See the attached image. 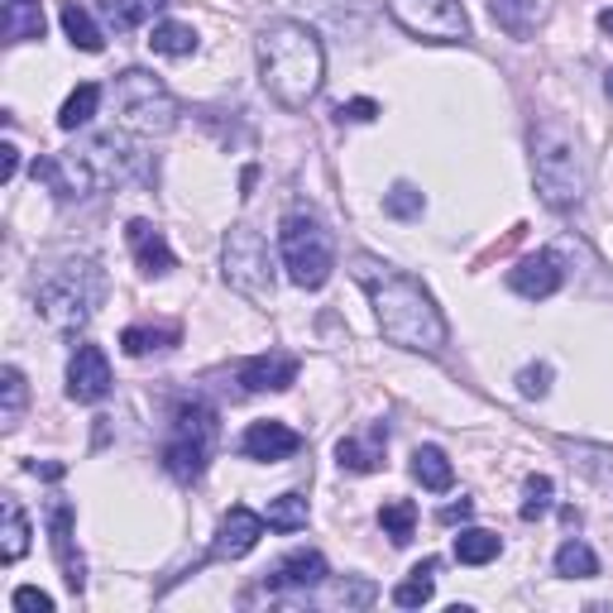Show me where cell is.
<instances>
[{
  "label": "cell",
  "instance_id": "obj_1",
  "mask_svg": "<svg viewBox=\"0 0 613 613\" xmlns=\"http://www.w3.org/2000/svg\"><path fill=\"white\" fill-rule=\"evenodd\" d=\"M355 279H360V288L370 293L374 321H379V331H384L388 345L417 350V355H436V350L446 345V336H451L446 317H441L436 297L427 293L412 273L384 264V259L360 254L355 259Z\"/></svg>",
  "mask_w": 613,
  "mask_h": 613
},
{
  "label": "cell",
  "instance_id": "obj_2",
  "mask_svg": "<svg viewBox=\"0 0 613 613\" xmlns=\"http://www.w3.org/2000/svg\"><path fill=\"white\" fill-rule=\"evenodd\" d=\"M30 173H34V182H44L58 202H87L106 188H125V182H135V178H154V168L135 139L121 135V129H106V135H91L68 154H44V159H34Z\"/></svg>",
  "mask_w": 613,
  "mask_h": 613
},
{
  "label": "cell",
  "instance_id": "obj_3",
  "mask_svg": "<svg viewBox=\"0 0 613 613\" xmlns=\"http://www.w3.org/2000/svg\"><path fill=\"white\" fill-rule=\"evenodd\" d=\"M259 82L283 111H307L326 82V48L321 34L303 20H269L254 38Z\"/></svg>",
  "mask_w": 613,
  "mask_h": 613
},
{
  "label": "cell",
  "instance_id": "obj_4",
  "mask_svg": "<svg viewBox=\"0 0 613 613\" xmlns=\"http://www.w3.org/2000/svg\"><path fill=\"white\" fill-rule=\"evenodd\" d=\"M532 182H537L542 202L552 212H570V206L584 202V192H590V163H584L576 135L566 125H556V121L532 125Z\"/></svg>",
  "mask_w": 613,
  "mask_h": 613
},
{
  "label": "cell",
  "instance_id": "obj_5",
  "mask_svg": "<svg viewBox=\"0 0 613 613\" xmlns=\"http://www.w3.org/2000/svg\"><path fill=\"white\" fill-rule=\"evenodd\" d=\"M101 297H106V273L97 259H63L38 279L34 307L54 331H77L97 317Z\"/></svg>",
  "mask_w": 613,
  "mask_h": 613
},
{
  "label": "cell",
  "instance_id": "obj_6",
  "mask_svg": "<svg viewBox=\"0 0 613 613\" xmlns=\"http://www.w3.org/2000/svg\"><path fill=\"white\" fill-rule=\"evenodd\" d=\"M216 436H220L216 412L206 402H182L173 412V427H168V441H163V469L178 485H197L206 475V461L216 451Z\"/></svg>",
  "mask_w": 613,
  "mask_h": 613
},
{
  "label": "cell",
  "instance_id": "obj_7",
  "mask_svg": "<svg viewBox=\"0 0 613 613\" xmlns=\"http://www.w3.org/2000/svg\"><path fill=\"white\" fill-rule=\"evenodd\" d=\"M279 254H283V269L297 288L317 293L336 269V245H331V230L321 226L311 212H293L283 216L279 226Z\"/></svg>",
  "mask_w": 613,
  "mask_h": 613
},
{
  "label": "cell",
  "instance_id": "obj_8",
  "mask_svg": "<svg viewBox=\"0 0 613 613\" xmlns=\"http://www.w3.org/2000/svg\"><path fill=\"white\" fill-rule=\"evenodd\" d=\"M111 97H115L121 121L135 129V135H168L182 115L178 97L163 87V77H154L149 68H125L121 77H115Z\"/></svg>",
  "mask_w": 613,
  "mask_h": 613
},
{
  "label": "cell",
  "instance_id": "obj_9",
  "mask_svg": "<svg viewBox=\"0 0 613 613\" xmlns=\"http://www.w3.org/2000/svg\"><path fill=\"white\" fill-rule=\"evenodd\" d=\"M220 273H226L230 293H240L245 303L269 307L273 303V259H269V240L254 226H230L226 245H220Z\"/></svg>",
  "mask_w": 613,
  "mask_h": 613
},
{
  "label": "cell",
  "instance_id": "obj_10",
  "mask_svg": "<svg viewBox=\"0 0 613 613\" xmlns=\"http://www.w3.org/2000/svg\"><path fill=\"white\" fill-rule=\"evenodd\" d=\"M388 15L422 44H465L469 15L461 0H388Z\"/></svg>",
  "mask_w": 613,
  "mask_h": 613
},
{
  "label": "cell",
  "instance_id": "obj_11",
  "mask_svg": "<svg viewBox=\"0 0 613 613\" xmlns=\"http://www.w3.org/2000/svg\"><path fill=\"white\" fill-rule=\"evenodd\" d=\"M111 394V360L101 345H77L68 360V398L72 402H101Z\"/></svg>",
  "mask_w": 613,
  "mask_h": 613
},
{
  "label": "cell",
  "instance_id": "obj_12",
  "mask_svg": "<svg viewBox=\"0 0 613 613\" xmlns=\"http://www.w3.org/2000/svg\"><path fill=\"white\" fill-rule=\"evenodd\" d=\"M235 379H240L245 394H283V388L297 384V355H288V350L250 355V360H240Z\"/></svg>",
  "mask_w": 613,
  "mask_h": 613
},
{
  "label": "cell",
  "instance_id": "obj_13",
  "mask_svg": "<svg viewBox=\"0 0 613 613\" xmlns=\"http://www.w3.org/2000/svg\"><path fill=\"white\" fill-rule=\"evenodd\" d=\"M560 283H566V269H560L556 250H537L527 259H518L513 269H508V288L518 297H527V303H542V297H552Z\"/></svg>",
  "mask_w": 613,
  "mask_h": 613
},
{
  "label": "cell",
  "instance_id": "obj_14",
  "mask_svg": "<svg viewBox=\"0 0 613 613\" xmlns=\"http://www.w3.org/2000/svg\"><path fill=\"white\" fill-rule=\"evenodd\" d=\"M264 518L250 513V508H230L226 518H220V527H216V542H212V552H206V560H240V556H250L259 537H264Z\"/></svg>",
  "mask_w": 613,
  "mask_h": 613
},
{
  "label": "cell",
  "instance_id": "obj_15",
  "mask_svg": "<svg viewBox=\"0 0 613 613\" xmlns=\"http://www.w3.org/2000/svg\"><path fill=\"white\" fill-rule=\"evenodd\" d=\"M72 523H77V513H72L68 499L48 503V537H54V556L63 566V580H68L72 594H82L87 590V566H82V552L72 546Z\"/></svg>",
  "mask_w": 613,
  "mask_h": 613
},
{
  "label": "cell",
  "instance_id": "obj_16",
  "mask_svg": "<svg viewBox=\"0 0 613 613\" xmlns=\"http://www.w3.org/2000/svg\"><path fill=\"white\" fill-rule=\"evenodd\" d=\"M125 240H129V254H135V264L149 273V279H163V273H173L178 264V254H173V245H168V235L154 226V220L145 216H135L125 226Z\"/></svg>",
  "mask_w": 613,
  "mask_h": 613
},
{
  "label": "cell",
  "instance_id": "obj_17",
  "mask_svg": "<svg viewBox=\"0 0 613 613\" xmlns=\"http://www.w3.org/2000/svg\"><path fill=\"white\" fill-rule=\"evenodd\" d=\"M240 451L259 465H279V461L303 451V436H297L288 422H250L240 436Z\"/></svg>",
  "mask_w": 613,
  "mask_h": 613
},
{
  "label": "cell",
  "instance_id": "obj_18",
  "mask_svg": "<svg viewBox=\"0 0 613 613\" xmlns=\"http://www.w3.org/2000/svg\"><path fill=\"white\" fill-rule=\"evenodd\" d=\"M326 556L321 552H293L283 556L279 566L264 576V590L269 594H283V590H317V584H326Z\"/></svg>",
  "mask_w": 613,
  "mask_h": 613
},
{
  "label": "cell",
  "instance_id": "obj_19",
  "mask_svg": "<svg viewBox=\"0 0 613 613\" xmlns=\"http://www.w3.org/2000/svg\"><path fill=\"white\" fill-rule=\"evenodd\" d=\"M489 10L503 34L532 38L546 24V15H552V0H489Z\"/></svg>",
  "mask_w": 613,
  "mask_h": 613
},
{
  "label": "cell",
  "instance_id": "obj_20",
  "mask_svg": "<svg viewBox=\"0 0 613 613\" xmlns=\"http://www.w3.org/2000/svg\"><path fill=\"white\" fill-rule=\"evenodd\" d=\"M384 446H388V427L374 422L370 446H364V441H355V436L336 441V465H341L345 475H374V469L384 465Z\"/></svg>",
  "mask_w": 613,
  "mask_h": 613
},
{
  "label": "cell",
  "instance_id": "obj_21",
  "mask_svg": "<svg viewBox=\"0 0 613 613\" xmlns=\"http://www.w3.org/2000/svg\"><path fill=\"white\" fill-rule=\"evenodd\" d=\"M182 341V326H125L121 331V350L125 355H135V360H145L154 355V350H168V345H178Z\"/></svg>",
  "mask_w": 613,
  "mask_h": 613
},
{
  "label": "cell",
  "instance_id": "obj_22",
  "mask_svg": "<svg viewBox=\"0 0 613 613\" xmlns=\"http://www.w3.org/2000/svg\"><path fill=\"white\" fill-rule=\"evenodd\" d=\"M44 38V5L38 0H5V44Z\"/></svg>",
  "mask_w": 613,
  "mask_h": 613
},
{
  "label": "cell",
  "instance_id": "obj_23",
  "mask_svg": "<svg viewBox=\"0 0 613 613\" xmlns=\"http://www.w3.org/2000/svg\"><path fill=\"white\" fill-rule=\"evenodd\" d=\"M412 479L422 489H432V493H446L455 485V469L446 461V451L441 446H417L412 451Z\"/></svg>",
  "mask_w": 613,
  "mask_h": 613
},
{
  "label": "cell",
  "instance_id": "obj_24",
  "mask_svg": "<svg viewBox=\"0 0 613 613\" xmlns=\"http://www.w3.org/2000/svg\"><path fill=\"white\" fill-rule=\"evenodd\" d=\"M58 20H63V34L72 38V48H82V54H101V48H106V34L97 30V20H91L77 0H63Z\"/></svg>",
  "mask_w": 613,
  "mask_h": 613
},
{
  "label": "cell",
  "instance_id": "obj_25",
  "mask_svg": "<svg viewBox=\"0 0 613 613\" xmlns=\"http://www.w3.org/2000/svg\"><path fill=\"white\" fill-rule=\"evenodd\" d=\"M436 570H441L436 556H427L422 566H412V576L402 580V584H394V604L398 609H422L427 599L436 594Z\"/></svg>",
  "mask_w": 613,
  "mask_h": 613
},
{
  "label": "cell",
  "instance_id": "obj_26",
  "mask_svg": "<svg viewBox=\"0 0 613 613\" xmlns=\"http://www.w3.org/2000/svg\"><path fill=\"white\" fill-rule=\"evenodd\" d=\"M149 48L163 58H192L197 54V30H192V24H178V20H159L149 34Z\"/></svg>",
  "mask_w": 613,
  "mask_h": 613
},
{
  "label": "cell",
  "instance_id": "obj_27",
  "mask_svg": "<svg viewBox=\"0 0 613 613\" xmlns=\"http://www.w3.org/2000/svg\"><path fill=\"white\" fill-rule=\"evenodd\" d=\"M168 0H101V20L111 24L115 34H129V30H139L154 10H163Z\"/></svg>",
  "mask_w": 613,
  "mask_h": 613
},
{
  "label": "cell",
  "instance_id": "obj_28",
  "mask_svg": "<svg viewBox=\"0 0 613 613\" xmlns=\"http://www.w3.org/2000/svg\"><path fill=\"white\" fill-rule=\"evenodd\" d=\"M499 552H503V537L489 527H465L461 537H455V560H461V566H489Z\"/></svg>",
  "mask_w": 613,
  "mask_h": 613
},
{
  "label": "cell",
  "instance_id": "obj_29",
  "mask_svg": "<svg viewBox=\"0 0 613 613\" xmlns=\"http://www.w3.org/2000/svg\"><path fill=\"white\" fill-rule=\"evenodd\" d=\"M307 518H311V508H307V499H303L297 489L279 493V499H269V508H264V523H269L273 532H303Z\"/></svg>",
  "mask_w": 613,
  "mask_h": 613
},
{
  "label": "cell",
  "instance_id": "obj_30",
  "mask_svg": "<svg viewBox=\"0 0 613 613\" xmlns=\"http://www.w3.org/2000/svg\"><path fill=\"white\" fill-rule=\"evenodd\" d=\"M0 427H5V432H15L20 427V417H24V402H30V384H24V374L15 370V364H5V370H0Z\"/></svg>",
  "mask_w": 613,
  "mask_h": 613
},
{
  "label": "cell",
  "instance_id": "obj_31",
  "mask_svg": "<svg viewBox=\"0 0 613 613\" xmlns=\"http://www.w3.org/2000/svg\"><path fill=\"white\" fill-rule=\"evenodd\" d=\"M30 552V518H24V508L15 499H5V527H0V560L5 566H15V560Z\"/></svg>",
  "mask_w": 613,
  "mask_h": 613
},
{
  "label": "cell",
  "instance_id": "obj_32",
  "mask_svg": "<svg viewBox=\"0 0 613 613\" xmlns=\"http://www.w3.org/2000/svg\"><path fill=\"white\" fill-rule=\"evenodd\" d=\"M97 106H101V87H97V82H82L68 101H63L58 129H68V135H72V129H82V125L91 121V115H97Z\"/></svg>",
  "mask_w": 613,
  "mask_h": 613
},
{
  "label": "cell",
  "instance_id": "obj_33",
  "mask_svg": "<svg viewBox=\"0 0 613 613\" xmlns=\"http://www.w3.org/2000/svg\"><path fill=\"white\" fill-rule=\"evenodd\" d=\"M556 576H566V580H590V576H599V556H594L580 537L560 542V552H556Z\"/></svg>",
  "mask_w": 613,
  "mask_h": 613
},
{
  "label": "cell",
  "instance_id": "obj_34",
  "mask_svg": "<svg viewBox=\"0 0 613 613\" xmlns=\"http://www.w3.org/2000/svg\"><path fill=\"white\" fill-rule=\"evenodd\" d=\"M379 527L388 532V542L394 546H408L412 532H417V503L412 499H394L379 508Z\"/></svg>",
  "mask_w": 613,
  "mask_h": 613
},
{
  "label": "cell",
  "instance_id": "obj_35",
  "mask_svg": "<svg viewBox=\"0 0 613 613\" xmlns=\"http://www.w3.org/2000/svg\"><path fill=\"white\" fill-rule=\"evenodd\" d=\"M427 212V197L412 188V182H394V192H384V216L394 220H417Z\"/></svg>",
  "mask_w": 613,
  "mask_h": 613
},
{
  "label": "cell",
  "instance_id": "obj_36",
  "mask_svg": "<svg viewBox=\"0 0 613 613\" xmlns=\"http://www.w3.org/2000/svg\"><path fill=\"white\" fill-rule=\"evenodd\" d=\"M552 493H556V485L546 475H532L527 479V503H523V523H537V518H546L552 513Z\"/></svg>",
  "mask_w": 613,
  "mask_h": 613
},
{
  "label": "cell",
  "instance_id": "obj_37",
  "mask_svg": "<svg viewBox=\"0 0 613 613\" xmlns=\"http://www.w3.org/2000/svg\"><path fill=\"white\" fill-rule=\"evenodd\" d=\"M336 121H341V125H370V121H379V101H370V97L341 101V106H336Z\"/></svg>",
  "mask_w": 613,
  "mask_h": 613
},
{
  "label": "cell",
  "instance_id": "obj_38",
  "mask_svg": "<svg viewBox=\"0 0 613 613\" xmlns=\"http://www.w3.org/2000/svg\"><path fill=\"white\" fill-rule=\"evenodd\" d=\"M546 388H552V364H527L518 374V394L523 398H546Z\"/></svg>",
  "mask_w": 613,
  "mask_h": 613
},
{
  "label": "cell",
  "instance_id": "obj_39",
  "mask_svg": "<svg viewBox=\"0 0 613 613\" xmlns=\"http://www.w3.org/2000/svg\"><path fill=\"white\" fill-rule=\"evenodd\" d=\"M15 609L20 613H54V594L34 590V584H20V590H15Z\"/></svg>",
  "mask_w": 613,
  "mask_h": 613
},
{
  "label": "cell",
  "instance_id": "obj_40",
  "mask_svg": "<svg viewBox=\"0 0 613 613\" xmlns=\"http://www.w3.org/2000/svg\"><path fill=\"white\" fill-rule=\"evenodd\" d=\"M374 599V584H364V580H355V584H341V604H370Z\"/></svg>",
  "mask_w": 613,
  "mask_h": 613
},
{
  "label": "cell",
  "instance_id": "obj_41",
  "mask_svg": "<svg viewBox=\"0 0 613 613\" xmlns=\"http://www.w3.org/2000/svg\"><path fill=\"white\" fill-rule=\"evenodd\" d=\"M15 173H20V149L5 139V145H0V182H10Z\"/></svg>",
  "mask_w": 613,
  "mask_h": 613
},
{
  "label": "cell",
  "instance_id": "obj_42",
  "mask_svg": "<svg viewBox=\"0 0 613 613\" xmlns=\"http://www.w3.org/2000/svg\"><path fill=\"white\" fill-rule=\"evenodd\" d=\"M475 513V503L461 499V503H451V508H441V523H465V518Z\"/></svg>",
  "mask_w": 613,
  "mask_h": 613
},
{
  "label": "cell",
  "instance_id": "obj_43",
  "mask_svg": "<svg viewBox=\"0 0 613 613\" xmlns=\"http://www.w3.org/2000/svg\"><path fill=\"white\" fill-rule=\"evenodd\" d=\"M34 475H44V479H63V465H30Z\"/></svg>",
  "mask_w": 613,
  "mask_h": 613
},
{
  "label": "cell",
  "instance_id": "obj_44",
  "mask_svg": "<svg viewBox=\"0 0 613 613\" xmlns=\"http://www.w3.org/2000/svg\"><path fill=\"white\" fill-rule=\"evenodd\" d=\"M599 30H604V34L613 38V5H609V10H599Z\"/></svg>",
  "mask_w": 613,
  "mask_h": 613
},
{
  "label": "cell",
  "instance_id": "obj_45",
  "mask_svg": "<svg viewBox=\"0 0 613 613\" xmlns=\"http://www.w3.org/2000/svg\"><path fill=\"white\" fill-rule=\"evenodd\" d=\"M604 91H609V101H613V68H609V77H604Z\"/></svg>",
  "mask_w": 613,
  "mask_h": 613
}]
</instances>
